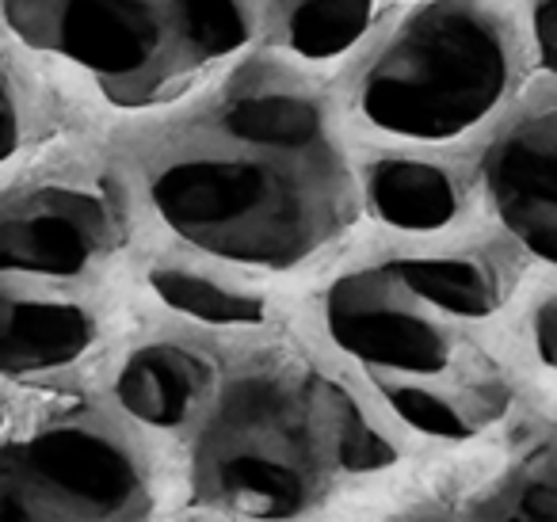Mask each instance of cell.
<instances>
[{"label": "cell", "instance_id": "1", "mask_svg": "<svg viewBox=\"0 0 557 522\" xmlns=\"http://www.w3.org/2000/svg\"><path fill=\"white\" fill-rule=\"evenodd\" d=\"M141 195L172 240L245 275L310 268L363 207L333 111L275 70H245L164 130L141 161Z\"/></svg>", "mask_w": 557, "mask_h": 522}, {"label": "cell", "instance_id": "2", "mask_svg": "<svg viewBox=\"0 0 557 522\" xmlns=\"http://www.w3.org/2000/svg\"><path fill=\"white\" fill-rule=\"evenodd\" d=\"M508 283L473 248L389 252L321 290V332L401 427L470 443L511 408Z\"/></svg>", "mask_w": 557, "mask_h": 522}, {"label": "cell", "instance_id": "3", "mask_svg": "<svg viewBox=\"0 0 557 522\" xmlns=\"http://www.w3.org/2000/svg\"><path fill=\"white\" fill-rule=\"evenodd\" d=\"M172 438L195 504L237 522H302L401 458L348 382L283 344L210 347L199 397Z\"/></svg>", "mask_w": 557, "mask_h": 522}, {"label": "cell", "instance_id": "4", "mask_svg": "<svg viewBox=\"0 0 557 522\" xmlns=\"http://www.w3.org/2000/svg\"><path fill=\"white\" fill-rule=\"evenodd\" d=\"M131 271V214L88 172L0 191V382L81 366L119 313Z\"/></svg>", "mask_w": 557, "mask_h": 522}, {"label": "cell", "instance_id": "5", "mask_svg": "<svg viewBox=\"0 0 557 522\" xmlns=\"http://www.w3.org/2000/svg\"><path fill=\"white\" fill-rule=\"evenodd\" d=\"M0 24L103 103L149 111L237 62L256 9L252 0H0Z\"/></svg>", "mask_w": 557, "mask_h": 522}, {"label": "cell", "instance_id": "6", "mask_svg": "<svg viewBox=\"0 0 557 522\" xmlns=\"http://www.w3.org/2000/svg\"><path fill=\"white\" fill-rule=\"evenodd\" d=\"M516 50L481 0H424L397 20L356 77V115L401 146L470 138L508 103Z\"/></svg>", "mask_w": 557, "mask_h": 522}, {"label": "cell", "instance_id": "7", "mask_svg": "<svg viewBox=\"0 0 557 522\" xmlns=\"http://www.w3.org/2000/svg\"><path fill=\"white\" fill-rule=\"evenodd\" d=\"M157 469L119 412L54 397L0 415V522H153Z\"/></svg>", "mask_w": 557, "mask_h": 522}, {"label": "cell", "instance_id": "8", "mask_svg": "<svg viewBox=\"0 0 557 522\" xmlns=\"http://www.w3.org/2000/svg\"><path fill=\"white\" fill-rule=\"evenodd\" d=\"M481 191L500 229L539 263L557 256V115L534 108L508 123L481 161Z\"/></svg>", "mask_w": 557, "mask_h": 522}, {"label": "cell", "instance_id": "9", "mask_svg": "<svg viewBox=\"0 0 557 522\" xmlns=\"http://www.w3.org/2000/svg\"><path fill=\"white\" fill-rule=\"evenodd\" d=\"M207 344L195 339H149L119 362L111 400L115 412L146 435H176L199 397L207 374Z\"/></svg>", "mask_w": 557, "mask_h": 522}, {"label": "cell", "instance_id": "10", "mask_svg": "<svg viewBox=\"0 0 557 522\" xmlns=\"http://www.w3.org/2000/svg\"><path fill=\"white\" fill-rule=\"evenodd\" d=\"M359 202L382 225L409 237H432L458 222L462 191L455 176L424 157H379L359 172Z\"/></svg>", "mask_w": 557, "mask_h": 522}, {"label": "cell", "instance_id": "11", "mask_svg": "<svg viewBox=\"0 0 557 522\" xmlns=\"http://www.w3.org/2000/svg\"><path fill=\"white\" fill-rule=\"evenodd\" d=\"M389 0H268L283 47L302 62H336L374 32Z\"/></svg>", "mask_w": 557, "mask_h": 522}, {"label": "cell", "instance_id": "12", "mask_svg": "<svg viewBox=\"0 0 557 522\" xmlns=\"http://www.w3.org/2000/svg\"><path fill=\"white\" fill-rule=\"evenodd\" d=\"M149 286L172 313L210 324V328H252L268 313L256 290H245L233 278H218L214 271L187 268V263H157L149 271Z\"/></svg>", "mask_w": 557, "mask_h": 522}, {"label": "cell", "instance_id": "13", "mask_svg": "<svg viewBox=\"0 0 557 522\" xmlns=\"http://www.w3.org/2000/svg\"><path fill=\"white\" fill-rule=\"evenodd\" d=\"M470 522H557L554 450L542 438L493 488L470 504Z\"/></svg>", "mask_w": 557, "mask_h": 522}, {"label": "cell", "instance_id": "14", "mask_svg": "<svg viewBox=\"0 0 557 522\" xmlns=\"http://www.w3.org/2000/svg\"><path fill=\"white\" fill-rule=\"evenodd\" d=\"M27 126H32V119H27L24 92H20L9 62L0 58V164H9L24 149Z\"/></svg>", "mask_w": 557, "mask_h": 522}, {"label": "cell", "instance_id": "15", "mask_svg": "<svg viewBox=\"0 0 557 522\" xmlns=\"http://www.w3.org/2000/svg\"><path fill=\"white\" fill-rule=\"evenodd\" d=\"M527 336L534 339V355H539V366L554 370V298H542L531 309V321H527Z\"/></svg>", "mask_w": 557, "mask_h": 522}, {"label": "cell", "instance_id": "16", "mask_svg": "<svg viewBox=\"0 0 557 522\" xmlns=\"http://www.w3.org/2000/svg\"><path fill=\"white\" fill-rule=\"evenodd\" d=\"M534 39H539V54L542 62H554V0H539L534 4Z\"/></svg>", "mask_w": 557, "mask_h": 522}, {"label": "cell", "instance_id": "17", "mask_svg": "<svg viewBox=\"0 0 557 522\" xmlns=\"http://www.w3.org/2000/svg\"><path fill=\"white\" fill-rule=\"evenodd\" d=\"M409 522H470V514H462V519H455V514H420V519Z\"/></svg>", "mask_w": 557, "mask_h": 522}]
</instances>
